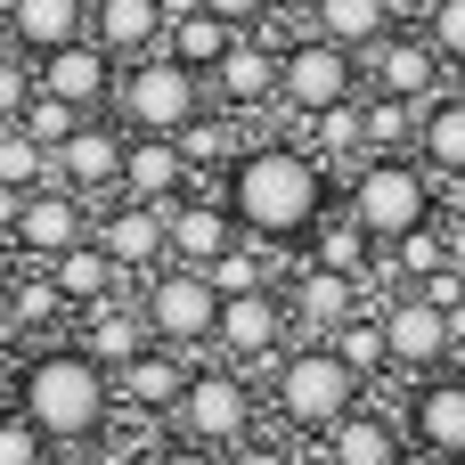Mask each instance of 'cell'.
<instances>
[{
  "mask_svg": "<svg viewBox=\"0 0 465 465\" xmlns=\"http://www.w3.org/2000/svg\"><path fill=\"white\" fill-rule=\"evenodd\" d=\"M221 196L237 213L245 237L262 245H302L319 229V213L335 204V172L302 147V139H253L229 172H221Z\"/></svg>",
  "mask_w": 465,
  "mask_h": 465,
  "instance_id": "obj_1",
  "label": "cell"
},
{
  "mask_svg": "<svg viewBox=\"0 0 465 465\" xmlns=\"http://www.w3.org/2000/svg\"><path fill=\"white\" fill-rule=\"evenodd\" d=\"M16 409L49 433V450H90L114 425V376L82 343H41V351H25Z\"/></svg>",
  "mask_w": 465,
  "mask_h": 465,
  "instance_id": "obj_2",
  "label": "cell"
},
{
  "mask_svg": "<svg viewBox=\"0 0 465 465\" xmlns=\"http://www.w3.org/2000/svg\"><path fill=\"white\" fill-rule=\"evenodd\" d=\"M360 376L335 360V343H294L278 368H270V417L286 425V433H335L351 409H360Z\"/></svg>",
  "mask_w": 465,
  "mask_h": 465,
  "instance_id": "obj_3",
  "label": "cell"
},
{
  "mask_svg": "<svg viewBox=\"0 0 465 465\" xmlns=\"http://www.w3.org/2000/svg\"><path fill=\"white\" fill-rule=\"evenodd\" d=\"M204 106H213L204 74H196V65H180L172 49H155V57H131V65L114 74V123H123V131L180 139V131H188Z\"/></svg>",
  "mask_w": 465,
  "mask_h": 465,
  "instance_id": "obj_4",
  "label": "cell"
},
{
  "mask_svg": "<svg viewBox=\"0 0 465 465\" xmlns=\"http://www.w3.org/2000/svg\"><path fill=\"white\" fill-rule=\"evenodd\" d=\"M343 213H351L376 245H401L409 229L441 221V213H433V180H425L417 155H368V163H351V180H343Z\"/></svg>",
  "mask_w": 465,
  "mask_h": 465,
  "instance_id": "obj_5",
  "label": "cell"
},
{
  "mask_svg": "<svg viewBox=\"0 0 465 465\" xmlns=\"http://www.w3.org/2000/svg\"><path fill=\"white\" fill-rule=\"evenodd\" d=\"M262 433V392H253V376L245 368H229V360H196V376H188V392H180V409H172V441H196V450H237V441H253Z\"/></svg>",
  "mask_w": 465,
  "mask_h": 465,
  "instance_id": "obj_6",
  "label": "cell"
},
{
  "mask_svg": "<svg viewBox=\"0 0 465 465\" xmlns=\"http://www.w3.org/2000/svg\"><path fill=\"white\" fill-rule=\"evenodd\" d=\"M360 98H368L360 49H343V41H327V33H294V41H286V57H278V106H286V114L319 123V114L360 106Z\"/></svg>",
  "mask_w": 465,
  "mask_h": 465,
  "instance_id": "obj_7",
  "label": "cell"
},
{
  "mask_svg": "<svg viewBox=\"0 0 465 465\" xmlns=\"http://www.w3.org/2000/svg\"><path fill=\"white\" fill-rule=\"evenodd\" d=\"M139 311H147V335L172 343V351H213V327H221V286L204 270H180L163 262L155 278H139Z\"/></svg>",
  "mask_w": 465,
  "mask_h": 465,
  "instance_id": "obj_8",
  "label": "cell"
},
{
  "mask_svg": "<svg viewBox=\"0 0 465 465\" xmlns=\"http://www.w3.org/2000/svg\"><path fill=\"white\" fill-rule=\"evenodd\" d=\"M213 351L229 360V368H278L286 351H294V311H286V294L278 286H262V294H229L221 302V327H213Z\"/></svg>",
  "mask_w": 465,
  "mask_h": 465,
  "instance_id": "obj_9",
  "label": "cell"
},
{
  "mask_svg": "<svg viewBox=\"0 0 465 465\" xmlns=\"http://www.w3.org/2000/svg\"><path fill=\"white\" fill-rule=\"evenodd\" d=\"M123 147H131V131L114 114H82V131L49 155V180L74 188L82 204H106V196H123Z\"/></svg>",
  "mask_w": 465,
  "mask_h": 465,
  "instance_id": "obj_10",
  "label": "cell"
},
{
  "mask_svg": "<svg viewBox=\"0 0 465 465\" xmlns=\"http://www.w3.org/2000/svg\"><path fill=\"white\" fill-rule=\"evenodd\" d=\"M90 229H98V204H82L74 188H57V180H49V188H33V196L16 204V221H8V245H16L33 270H49V262H57V253H74Z\"/></svg>",
  "mask_w": 465,
  "mask_h": 465,
  "instance_id": "obj_11",
  "label": "cell"
},
{
  "mask_svg": "<svg viewBox=\"0 0 465 465\" xmlns=\"http://www.w3.org/2000/svg\"><path fill=\"white\" fill-rule=\"evenodd\" d=\"M163 237H172V262H180V270H213L245 229H237V213H229L221 180H196L180 204H163Z\"/></svg>",
  "mask_w": 465,
  "mask_h": 465,
  "instance_id": "obj_12",
  "label": "cell"
},
{
  "mask_svg": "<svg viewBox=\"0 0 465 465\" xmlns=\"http://www.w3.org/2000/svg\"><path fill=\"white\" fill-rule=\"evenodd\" d=\"M384 343H392V376H441V368H458V327L425 294H392L384 302Z\"/></svg>",
  "mask_w": 465,
  "mask_h": 465,
  "instance_id": "obj_13",
  "label": "cell"
},
{
  "mask_svg": "<svg viewBox=\"0 0 465 465\" xmlns=\"http://www.w3.org/2000/svg\"><path fill=\"white\" fill-rule=\"evenodd\" d=\"M188 376H196V351L147 343L131 368H114V417H147V425H172V409H180Z\"/></svg>",
  "mask_w": 465,
  "mask_h": 465,
  "instance_id": "obj_14",
  "label": "cell"
},
{
  "mask_svg": "<svg viewBox=\"0 0 465 465\" xmlns=\"http://www.w3.org/2000/svg\"><path fill=\"white\" fill-rule=\"evenodd\" d=\"M33 74H41V98H57V106H74V114H114V57L98 49V41H65V49H49V57H33Z\"/></svg>",
  "mask_w": 465,
  "mask_h": 465,
  "instance_id": "obj_15",
  "label": "cell"
},
{
  "mask_svg": "<svg viewBox=\"0 0 465 465\" xmlns=\"http://www.w3.org/2000/svg\"><path fill=\"white\" fill-rule=\"evenodd\" d=\"M278 57H286V41L237 33V41H229V57L204 74L213 106H221V114H262V106H278Z\"/></svg>",
  "mask_w": 465,
  "mask_h": 465,
  "instance_id": "obj_16",
  "label": "cell"
},
{
  "mask_svg": "<svg viewBox=\"0 0 465 465\" xmlns=\"http://www.w3.org/2000/svg\"><path fill=\"white\" fill-rule=\"evenodd\" d=\"M123 278H155L172 262V237H163V204H131V196H106L98 204V229H90Z\"/></svg>",
  "mask_w": 465,
  "mask_h": 465,
  "instance_id": "obj_17",
  "label": "cell"
},
{
  "mask_svg": "<svg viewBox=\"0 0 465 465\" xmlns=\"http://www.w3.org/2000/svg\"><path fill=\"white\" fill-rule=\"evenodd\" d=\"M360 74H368V90L376 98H401V106H425V98H441V57H433V41L425 33H392V41H376L368 57H360Z\"/></svg>",
  "mask_w": 465,
  "mask_h": 465,
  "instance_id": "obj_18",
  "label": "cell"
},
{
  "mask_svg": "<svg viewBox=\"0 0 465 465\" xmlns=\"http://www.w3.org/2000/svg\"><path fill=\"white\" fill-rule=\"evenodd\" d=\"M188 188H196L188 147L180 139H155V131H131V147H123V196L131 204H180Z\"/></svg>",
  "mask_w": 465,
  "mask_h": 465,
  "instance_id": "obj_19",
  "label": "cell"
},
{
  "mask_svg": "<svg viewBox=\"0 0 465 465\" xmlns=\"http://www.w3.org/2000/svg\"><path fill=\"white\" fill-rule=\"evenodd\" d=\"M278 294H286L294 327H311V343H327L343 319H360V311H368V286H360V278H335V270H311V262H302Z\"/></svg>",
  "mask_w": 465,
  "mask_h": 465,
  "instance_id": "obj_20",
  "label": "cell"
},
{
  "mask_svg": "<svg viewBox=\"0 0 465 465\" xmlns=\"http://www.w3.org/2000/svg\"><path fill=\"white\" fill-rule=\"evenodd\" d=\"M74 343L114 376V368H131L155 335H147V311H139V294H114V302H90V311H74Z\"/></svg>",
  "mask_w": 465,
  "mask_h": 465,
  "instance_id": "obj_21",
  "label": "cell"
},
{
  "mask_svg": "<svg viewBox=\"0 0 465 465\" xmlns=\"http://www.w3.org/2000/svg\"><path fill=\"white\" fill-rule=\"evenodd\" d=\"M172 8H180V0H90V41H98L114 65H131V57H155V49H163V25H172Z\"/></svg>",
  "mask_w": 465,
  "mask_h": 465,
  "instance_id": "obj_22",
  "label": "cell"
},
{
  "mask_svg": "<svg viewBox=\"0 0 465 465\" xmlns=\"http://www.w3.org/2000/svg\"><path fill=\"white\" fill-rule=\"evenodd\" d=\"M0 41L25 49V57L90 41V0H0Z\"/></svg>",
  "mask_w": 465,
  "mask_h": 465,
  "instance_id": "obj_23",
  "label": "cell"
},
{
  "mask_svg": "<svg viewBox=\"0 0 465 465\" xmlns=\"http://www.w3.org/2000/svg\"><path fill=\"white\" fill-rule=\"evenodd\" d=\"M409 441L441 450L450 465L465 458V376H458V368L417 376V392H409Z\"/></svg>",
  "mask_w": 465,
  "mask_h": 465,
  "instance_id": "obj_24",
  "label": "cell"
},
{
  "mask_svg": "<svg viewBox=\"0 0 465 465\" xmlns=\"http://www.w3.org/2000/svg\"><path fill=\"white\" fill-rule=\"evenodd\" d=\"M401 450H409V425L392 409H368V401L335 433H319V458L327 465H401Z\"/></svg>",
  "mask_w": 465,
  "mask_h": 465,
  "instance_id": "obj_25",
  "label": "cell"
},
{
  "mask_svg": "<svg viewBox=\"0 0 465 465\" xmlns=\"http://www.w3.org/2000/svg\"><path fill=\"white\" fill-rule=\"evenodd\" d=\"M65 319H74V311H65L57 278L25 262V278H16V286H8V302H0V335H8V343H33V351H41V343H49Z\"/></svg>",
  "mask_w": 465,
  "mask_h": 465,
  "instance_id": "obj_26",
  "label": "cell"
},
{
  "mask_svg": "<svg viewBox=\"0 0 465 465\" xmlns=\"http://www.w3.org/2000/svg\"><path fill=\"white\" fill-rule=\"evenodd\" d=\"M302 262H311V270H335V278H360V286H368V270H376V237H368V229H360L343 204H327V213H319V229L302 237Z\"/></svg>",
  "mask_w": 465,
  "mask_h": 465,
  "instance_id": "obj_27",
  "label": "cell"
},
{
  "mask_svg": "<svg viewBox=\"0 0 465 465\" xmlns=\"http://www.w3.org/2000/svg\"><path fill=\"white\" fill-rule=\"evenodd\" d=\"M49 278H57V294H65V311H90V302H114L131 278L114 270V253L98 245V237H82L74 253H57L49 262Z\"/></svg>",
  "mask_w": 465,
  "mask_h": 465,
  "instance_id": "obj_28",
  "label": "cell"
},
{
  "mask_svg": "<svg viewBox=\"0 0 465 465\" xmlns=\"http://www.w3.org/2000/svg\"><path fill=\"white\" fill-rule=\"evenodd\" d=\"M311 33H327V41H343V49H376V41H392L401 33V8L392 0H311Z\"/></svg>",
  "mask_w": 465,
  "mask_h": 465,
  "instance_id": "obj_29",
  "label": "cell"
},
{
  "mask_svg": "<svg viewBox=\"0 0 465 465\" xmlns=\"http://www.w3.org/2000/svg\"><path fill=\"white\" fill-rule=\"evenodd\" d=\"M417 163L441 172V180H465V90L425 98V114H417Z\"/></svg>",
  "mask_w": 465,
  "mask_h": 465,
  "instance_id": "obj_30",
  "label": "cell"
},
{
  "mask_svg": "<svg viewBox=\"0 0 465 465\" xmlns=\"http://www.w3.org/2000/svg\"><path fill=\"white\" fill-rule=\"evenodd\" d=\"M229 41H237V33H229L221 16H204L196 0H180V8H172V25H163V49H172L180 65H196V74H213V65L229 57Z\"/></svg>",
  "mask_w": 465,
  "mask_h": 465,
  "instance_id": "obj_31",
  "label": "cell"
},
{
  "mask_svg": "<svg viewBox=\"0 0 465 465\" xmlns=\"http://www.w3.org/2000/svg\"><path fill=\"white\" fill-rule=\"evenodd\" d=\"M417 114L425 106H401V98H360V139H368V155H417Z\"/></svg>",
  "mask_w": 465,
  "mask_h": 465,
  "instance_id": "obj_32",
  "label": "cell"
},
{
  "mask_svg": "<svg viewBox=\"0 0 465 465\" xmlns=\"http://www.w3.org/2000/svg\"><path fill=\"white\" fill-rule=\"evenodd\" d=\"M384 270L401 278V294H409V286H425V278H441V270H450V229H441V221L409 229L401 245H384Z\"/></svg>",
  "mask_w": 465,
  "mask_h": 465,
  "instance_id": "obj_33",
  "label": "cell"
},
{
  "mask_svg": "<svg viewBox=\"0 0 465 465\" xmlns=\"http://www.w3.org/2000/svg\"><path fill=\"white\" fill-rule=\"evenodd\" d=\"M327 343H335V360H343V368H351L360 384H368V376H392V343H384V311H360V319H343V327H335Z\"/></svg>",
  "mask_w": 465,
  "mask_h": 465,
  "instance_id": "obj_34",
  "label": "cell"
},
{
  "mask_svg": "<svg viewBox=\"0 0 465 465\" xmlns=\"http://www.w3.org/2000/svg\"><path fill=\"white\" fill-rule=\"evenodd\" d=\"M0 188H16V196L49 188V147H41L25 123H0Z\"/></svg>",
  "mask_w": 465,
  "mask_h": 465,
  "instance_id": "obj_35",
  "label": "cell"
},
{
  "mask_svg": "<svg viewBox=\"0 0 465 465\" xmlns=\"http://www.w3.org/2000/svg\"><path fill=\"white\" fill-rule=\"evenodd\" d=\"M270 253H278V245H262V237H237V245H229V253H221L204 278L221 286V302H229V294H262V286H270Z\"/></svg>",
  "mask_w": 465,
  "mask_h": 465,
  "instance_id": "obj_36",
  "label": "cell"
},
{
  "mask_svg": "<svg viewBox=\"0 0 465 465\" xmlns=\"http://www.w3.org/2000/svg\"><path fill=\"white\" fill-rule=\"evenodd\" d=\"M0 465H57L49 433H41L25 409H0Z\"/></svg>",
  "mask_w": 465,
  "mask_h": 465,
  "instance_id": "obj_37",
  "label": "cell"
},
{
  "mask_svg": "<svg viewBox=\"0 0 465 465\" xmlns=\"http://www.w3.org/2000/svg\"><path fill=\"white\" fill-rule=\"evenodd\" d=\"M33 98H41V74H33V57L0 41V123H25V106H33Z\"/></svg>",
  "mask_w": 465,
  "mask_h": 465,
  "instance_id": "obj_38",
  "label": "cell"
},
{
  "mask_svg": "<svg viewBox=\"0 0 465 465\" xmlns=\"http://www.w3.org/2000/svg\"><path fill=\"white\" fill-rule=\"evenodd\" d=\"M425 41H433V57L450 65V74H465V0H433L425 8V25H417Z\"/></svg>",
  "mask_w": 465,
  "mask_h": 465,
  "instance_id": "obj_39",
  "label": "cell"
},
{
  "mask_svg": "<svg viewBox=\"0 0 465 465\" xmlns=\"http://www.w3.org/2000/svg\"><path fill=\"white\" fill-rule=\"evenodd\" d=\"M25 131H33V139H41L49 155H57V147H65V139L82 131V114H74V106H57V98H33V106H25Z\"/></svg>",
  "mask_w": 465,
  "mask_h": 465,
  "instance_id": "obj_40",
  "label": "cell"
},
{
  "mask_svg": "<svg viewBox=\"0 0 465 465\" xmlns=\"http://www.w3.org/2000/svg\"><path fill=\"white\" fill-rule=\"evenodd\" d=\"M196 8H204V16H221V25H229V33H262V25H270V8H278V0H196Z\"/></svg>",
  "mask_w": 465,
  "mask_h": 465,
  "instance_id": "obj_41",
  "label": "cell"
},
{
  "mask_svg": "<svg viewBox=\"0 0 465 465\" xmlns=\"http://www.w3.org/2000/svg\"><path fill=\"white\" fill-rule=\"evenodd\" d=\"M229 465H302V458H294L286 441H270V433H253V441H237V450H229Z\"/></svg>",
  "mask_w": 465,
  "mask_h": 465,
  "instance_id": "obj_42",
  "label": "cell"
},
{
  "mask_svg": "<svg viewBox=\"0 0 465 465\" xmlns=\"http://www.w3.org/2000/svg\"><path fill=\"white\" fill-rule=\"evenodd\" d=\"M147 465H229V458H221V450H196V441H155Z\"/></svg>",
  "mask_w": 465,
  "mask_h": 465,
  "instance_id": "obj_43",
  "label": "cell"
},
{
  "mask_svg": "<svg viewBox=\"0 0 465 465\" xmlns=\"http://www.w3.org/2000/svg\"><path fill=\"white\" fill-rule=\"evenodd\" d=\"M16 384H25V343L0 335V409H16Z\"/></svg>",
  "mask_w": 465,
  "mask_h": 465,
  "instance_id": "obj_44",
  "label": "cell"
},
{
  "mask_svg": "<svg viewBox=\"0 0 465 465\" xmlns=\"http://www.w3.org/2000/svg\"><path fill=\"white\" fill-rule=\"evenodd\" d=\"M16 278H25V253H16V245L0 237V302H8V286H16Z\"/></svg>",
  "mask_w": 465,
  "mask_h": 465,
  "instance_id": "obj_45",
  "label": "cell"
},
{
  "mask_svg": "<svg viewBox=\"0 0 465 465\" xmlns=\"http://www.w3.org/2000/svg\"><path fill=\"white\" fill-rule=\"evenodd\" d=\"M441 229H450V270H465V213H450Z\"/></svg>",
  "mask_w": 465,
  "mask_h": 465,
  "instance_id": "obj_46",
  "label": "cell"
},
{
  "mask_svg": "<svg viewBox=\"0 0 465 465\" xmlns=\"http://www.w3.org/2000/svg\"><path fill=\"white\" fill-rule=\"evenodd\" d=\"M401 465H450V458H441V450H425V441H409V450H401Z\"/></svg>",
  "mask_w": 465,
  "mask_h": 465,
  "instance_id": "obj_47",
  "label": "cell"
},
{
  "mask_svg": "<svg viewBox=\"0 0 465 465\" xmlns=\"http://www.w3.org/2000/svg\"><path fill=\"white\" fill-rule=\"evenodd\" d=\"M458 376H465V335H458Z\"/></svg>",
  "mask_w": 465,
  "mask_h": 465,
  "instance_id": "obj_48",
  "label": "cell"
},
{
  "mask_svg": "<svg viewBox=\"0 0 465 465\" xmlns=\"http://www.w3.org/2000/svg\"><path fill=\"white\" fill-rule=\"evenodd\" d=\"M458 213H465V180H458Z\"/></svg>",
  "mask_w": 465,
  "mask_h": 465,
  "instance_id": "obj_49",
  "label": "cell"
},
{
  "mask_svg": "<svg viewBox=\"0 0 465 465\" xmlns=\"http://www.w3.org/2000/svg\"><path fill=\"white\" fill-rule=\"evenodd\" d=\"M458 90H465V74H458Z\"/></svg>",
  "mask_w": 465,
  "mask_h": 465,
  "instance_id": "obj_50",
  "label": "cell"
},
{
  "mask_svg": "<svg viewBox=\"0 0 465 465\" xmlns=\"http://www.w3.org/2000/svg\"><path fill=\"white\" fill-rule=\"evenodd\" d=\"M319 465H327V458H319Z\"/></svg>",
  "mask_w": 465,
  "mask_h": 465,
  "instance_id": "obj_51",
  "label": "cell"
},
{
  "mask_svg": "<svg viewBox=\"0 0 465 465\" xmlns=\"http://www.w3.org/2000/svg\"><path fill=\"white\" fill-rule=\"evenodd\" d=\"M458 465H465V458H458Z\"/></svg>",
  "mask_w": 465,
  "mask_h": 465,
  "instance_id": "obj_52",
  "label": "cell"
}]
</instances>
